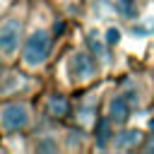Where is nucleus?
Segmentation results:
<instances>
[{
	"label": "nucleus",
	"mask_w": 154,
	"mask_h": 154,
	"mask_svg": "<svg viewBox=\"0 0 154 154\" xmlns=\"http://www.w3.org/2000/svg\"><path fill=\"white\" fill-rule=\"evenodd\" d=\"M48 55H51V34L46 29H38L26 38L22 60L26 67H38L48 60Z\"/></svg>",
	"instance_id": "f257e3e1"
},
{
	"label": "nucleus",
	"mask_w": 154,
	"mask_h": 154,
	"mask_svg": "<svg viewBox=\"0 0 154 154\" xmlns=\"http://www.w3.org/2000/svg\"><path fill=\"white\" fill-rule=\"evenodd\" d=\"M29 120H31V111H29L26 103L14 101V103H5V106L0 108V125H2V130H7V132L24 130V128L29 125Z\"/></svg>",
	"instance_id": "f03ea898"
},
{
	"label": "nucleus",
	"mask_w": 154,
	"mask_h": 154,
	"mask_svg": "<svg viewBox=\"0 0 154 154\" xmlns=\"http://www.w3.org/2000/svg\"><path fill=\"white\" fill-rule=\"evenodd\" d=\"M22 38V22L17 17H10L0 24V53L2 55H12L19 46Z\"/></svg>",
	"instance_id": "7ed1b4c3"
},
{
	"label": "nucleus",
	"mask_w": 154,
	"mask_h": 154,
	"mask_svg": "<svg viewBox=\"0 0 154 154\" xmlns=\"http://www.w3.org/2000/svg\"><path fill=\"white\" fill-rule=\"evenodd\" d=\"M70 67H72V79L79 82V84L89 82V79L96 75V65H94V60H91L87 53H75Z\"/></svg>",
	"instance_id": "20e7f679"
},
{
	"label": "nucleus",
	"mask_w": 154,
	"mask_h": 154,
	"mask_svg": "<svg viewBox=\"0 0 154 154\" xmlns=\"http://www.w3.org/2000/svg\"><path fill=\"white\" fill-rule=\"evenodd\" d=\"M130 101H128V96L125 94H118V96H113L111 99V103H108V118H111V123H116V125H123L128 118H130Z\"/></svg>",
	"instance_id": "39448f33"
},
{
	"label": "nucleus",
	"mask_w": 154,
	"mask_h": 154,
	"mask_svg": "<svg viewBox=\"0 0 154 154\" xmlns=\"http://www.w3.org/2000/svg\"><path fill=\"white\" fill-rule=\"evenodd\" d=\"M140 142H142L140 130H125V132L116 135V149H135Z\"/></svg>",
	"instance_id": "423d86ee"
},
{
	"label": "nucleus",
	"mask_w": 154,
	"mask_h": 154,
	"mask_svg": "<svg viewBox=\"0 0 154 154\" xmlns=\"http://www.w3.org/2000/svg\"><path fill=\"white\" fill-rule=\"evenodd\" d=\"M67 111H70V103H67V99H65L63 94H53V96L48 99V113H51L53 118H65Z\"/></svg>",
	"instance_id": "0eeeda50"
},
{
	"label": "nucleus",
	"mask_w": 154,
	"mask_h": 154,
	"mask_svg": "<svg viewBox=\"0 0 154 154\" xmlns=\"http://www.w3.org/2000/svg\"><path fill=\"white\" fill-rule=\"evenodd\" d=\"M111 118H99L96 120V144L103 149L106 144H108V140H111Z\"/></svg>",
	"instance_id": "6e6552de"
},
{
	"label": "nucleus",
	"mask_w": 154,
	"mask_h": 154,
	"mask_svg": "<svg viewBox=\"0 0 154 154\" xmlns=\"http://www.w3.org/2000/svg\"><path fill=\"white\" fill-rule=\"evenodd\" d=\"M89 48H91V53H94V55H99V58H108V55H106L103 43H101L96 36H91V38H89Z\"/></svg>",
	"instance_id": "1a4fd4ad"
},
{
	"label": "nucleus",
	"mask_w": 154,
	"mask_h": 154,
	"mask_svg": "<svg viewBox=\"0 0 154 154\" xmlns=\"http://www.w3.org/2000/svg\"><path fill=\"white\" fill-rule=\"evenodd\" d=\"M118 41H120V31H118V29H108V31H106V43H108V46H116Z\"/></svg>",
	"instance_id": "9d476101"
},
{
	"label": "nucleus",
	"mask_w": 154,
	"mask_h": 154,
	"mask_svg": "<svg viewBox=\"0 0 154 154\" xmlns=\"http://www.w3.org/2000/svg\"><path fill=\"white\" fill-rule=\"evenodd\" d=\"M41 149H48V152H53L55 149V142H51V140H46V142H38V152Z\"/></svg>",
	"instance_id": "9b49d317"
},
{
	"label": "nucleus",
	"mask_w": 154,
	"mask_h": 154,
	"mask_svg": "<svg viewBox=\"0 0 154 154\" xmlns=\"http://www.w3.org/2000/svg\"><path fill=\"white\" fill-rule=\"evenodd\" d=\"M63 29H65V24H63V22H55V26H53V31H55V34H63Z\"/></svg>",
	"instance_id": "f8f14e48"
},
{
	"label": "nucleus",
	"mask_w": 154,
	"mask_h": 154,
	"mask_svg": "<svg viewBox=\"0 0 154 154\" xmlns=\"http://www.w3.org/2000/svg\"><path fill=\"white\" fill-rule=\"evenodd\" d=\"M144 149H147V152H154V142H149V144H147Z\"/></svg>",
	"instance_id": "ddd939ff"
},
{
	"label": "nucleus",
	"mask_w": 154,
	"mask_h": 154,
	"mask_svg": "<svg viewBox=\"0 0 154 154\" xmlns=\"http://www.w3.org/2000/svg\"><path fill=\"white\" fill-rule=\"evenodd\" d=\"M152 130H154V120H152Z\"/></svg>",
	"instance_id": "4468645a"
}]
</instances>
